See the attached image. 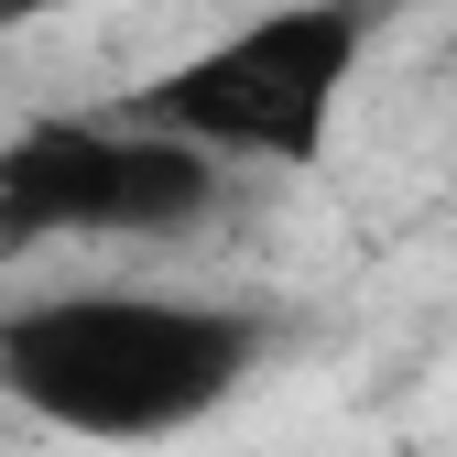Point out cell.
I'll return each instance as SVG.
<instances>
[{"label":"cell","instance_id":"1","mask_svg":"<svg viewBox=\"0 0 457 457\" xmlns=\"http://www.w3.org/2000/svg\"><path fill=\"white\" fill-rule=\"evenodd\" d=\"M251 316L196 295H44L0 316V392L87 446H153L207 425L251 381Z\"/></svg>","mask_w":457,"mask_h":457},{"label":"cell","instance_id":"2","mask_svg":"<svg viewBox=\"0 0 457 457\" xmlns=\"http://www.w3.org/2000/svg\"><path fill=\"white\" fill-rule=\"evenodd\" d=\"M370 44H381V0H283V12H251L240 33L196 44L186 66H163L142 87V120L196 142L218 175L228 163H316Z\"/></svg>","mask_w":457,"mask_h":457},{"label":"cell","instance_id":"3","mask_svg":"<svg viewBox=\"0 0 457 457\" xmlns=\"http://www.w3.org/2000/svg\"><path fill=\"white\" fill-rule=\"evenodd\" d=\"M218 196V163L175 131H109V120H33L0 142V251L33 240H153Z\"/></svg>","mask_w":457,"mask_h":457},{"label":"cell","instance_id":"4","mask_svg":"<svg viewBox=\"0 0 457 457\" xmlns=\"http://www.w3.org/2000/svg\"><path fill=\"white\" fill-rule=\"evenodd\" d=\"M33 12H44V0H0V33H12V22H33Z\"/></svg>","mask_w":457,"mask_h":457}]
</instances>
